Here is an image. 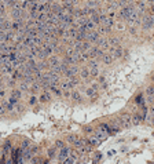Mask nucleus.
Segmentation results:
<instances>
[{"label":"nucleus","instance_id":"nucleus-1","mask_svg":"<svg viewBox=\"0 0 154 164\" xmlns=\"http://www.w3.org/2000/svg\"><path fill=\"white\" fill-rule=\"evenodd\" d=\"M117 120H118V123L121 124L122 128H129L132 126V116L129 113H122Z\"/></svg>","mask_w":154,"mask_h":164},{"label":"nucleus","instance_id":"nucleus-2","mask_svg":"<svg viewBox=\"0 0 154 164\" xmlns=\"http://www.w3.org/2000/svg\"><path fill=\"white\" fill-rule=\"evenodd\" d=\"M135 10L136 9L132 4H127V6H124V7H121V10H120V18L124 19V21H127V18L135 11Z\"/></svg>","mask_w":154,"mask_h":164},{"label":"nucleus","instance_id":"nucleus-3","mask_svg":"<svg viewBox=\"0 0 154 164\" xmlns=\"http://www.w3.org/2000/svg\"><path fill=\"white\" fill-rule=\"evenodd\" d=\"M88 54H90V58H102V55L105 54L103 50L100 47H91L88 50Z\"/></svg>","mask_w":154,"mask_h":164},{"label":"nucleus","instance_id":"nucleus-4","mask_svg":"<svg viewBox=\"0 0 154 164\" xmlns=\"http://www.w3.org/2000/svg\"><path fill=\"white\" fill-rule=\"evenodd\" d=\"M99 32L98 31H90V32H87V36H85V40L91 41V43H96V41L99 40Z\"/></svg>","mask_w":154,"mask_h":164},{"label":"nucleus","instance_id":"nucleus-5","mask_svg":"<svg viewBox=\"0 0 154 164\" xmlns=\"http://www.w3.org/2000/svg\"><path fill=\"white\" fill-rule=\"evenodd\" d=\"M141 23H142V28H143V31H149V29H153V23H151V18H150V15H145Z\"/></svg>","mask_w":154,"mask_h":164},{"label":"nucleus","instance_id":"nucleus-6","mask_svg":"<svg viewBox=\"0 0 154 164\" xmlns=\"http://www.w3.org/2000/svg\"><path fill=\"white\" fill-rule=\"evenodd\" d=\"M69 155H70V149H69V148H66V146H64V148L59 151V153H58V160L64 163V160L66 159V157H69Z\"/></svg>","mask_w":154,"mask_h":164},{"label":"nucleus","instance_id":"nucleus-7","mask_svg":"<svg viewBox=\"0 0 154 164\" xmlns=\"http://www.w3.org/2000/svg\"><path fill=\"white\" fill-rule=\"evenodd\" d=\"M110 54L113 55V58H114V59L121 58V57H122V54H124V50H122V48H121V46L113 47V48L110 50Z\"/></svg>","mask_w":154,"mask_h":164},{"label":"nucleus","instance_id":"nucleus-8","mask_svg":"<svg viewBox=\"0 0 154 164\" xmlns=\"http://www.w3.org/2000/svg\"><path fill=\"white\" fill-rule=\"evenodd\" d=\"M96 44H98V47H100L102 50H109L110 48V44H109V40L107 39H103V37H99V40L96 41Z\"/></svg>","mask_w":154,"mask_h":164},{"label":"nucleus","instance_id":"nucleus-9","mask_svg":"<svg viewBox=\"0 0 154 164\" xmlns=\"http://www.w3.org/2000/svg\"><path fill=\"white\" fill-rule=\"evenodd\" d=\"M70 98H72L74 102H77V104H83V102H84V99L81 98V94H80L78 91L70 92Z\"/></svg>","mask_w":154,"mask_h":164},{"label":"nucleus","instance_id":"nucleus-10","mask_svg":"<svg viewBox=\"0 0 154 164\" xmlns=\"http://www.w3.org/2000/svg\"><path fill=\"white\" fill-rule=\"evenodd\" d=\"M100 59H102V62H103L105 65H110L112 62H113L114 58H113V55L110 54V53H106V54L102 55V58H100Z\"/></svg>","mask_w":154,"mask_h":164},{"label":"nucleus","instance_id":"nucleus-11","mask_svg":"<svg viewBox=\"0 0 154 164\" xmlns=\"http://www.w3.org/2000/svg\"><path fill=\"white\" fill-rule=\"evenodd\" d=\"M143 116H141V114H134L132 116V126H139V124L143 123Z\"/></svg>","mask_w":154,"mask_h":164},{"label":"nucleus","instance_id":"nucleus-12","mask_svg":"<svg viewBox=\"0 0 154 164\" xmlns=\"http://www.w3.org/2000/svg\"><path fill=\"white\" fill-rule=\"evenodd\" d=\"M39 101H40V102H50V101H51V94L47 91V90H44V92L40 95Z\"/></svg>","mask_w":154,"mask_h":164},{"label":"nucleus","instance_id":"nucleus-13","mask_svg":"<svg viewBox=\"0 0 154 164\" xmlns=\"http://www.w3.org/2000/svg\"><path fill=\"white\" fill-rule=\"evenodd\" d=\"M120 39H118L117 36H112L109 39V44H110V47L113 48V47H117V46H120Z\"/></svg>","mask_w":154,"mask_h":164},{"label":"nucleus","instance_id":"nucleus-14","mask_svg":"<svg viewBox=\"0 0 154 164\" xmlns=\"http://www.w3.org/2000/svg\"><path fill=\"white\" fill-rule=\"evenodd\" d=\"M80 76H81V79H84V80H88L90 79V69H88V66L87 68H83L81 72H80Z\"/></svg>","mask_w":154,"mask_h":164},{"label":"nucleus","instance_id":"nucleus-15","mask_svg":"<svg viewBox=\"0 0 154 164\" xmlns=\"http://www.w3.org/2000/svg\"><path fill=\"white\" fill-rule=\"evenodd\" d=\"M85 95H87V97H90V98H95L96 90L94 88V87H88V88L85 90Z\"/></svg>","mask_w":154,"mask_h":164},{"label":"nucleus","instance_id":"nucleus-16","mask_svg":"<svg viewBox=\"0 0 154 164\" xmlns=\"http://www.w3.org/2000/svg\"><path fill=\"white\" fill-rule=\"evenodd\" d=\"M47 156H48V160H52L55 157H58L57 156V148H51L50 151L47 152Z\"/></svg>","mask_w":154,"mask_h":164},{"label":"nucleus","instance_id":"nucleus-17","mask_svg":"<svg viewBox=\"0 0 154 164\" xmlns=\"http://www.w3.org/2000/svg\"><path fill=\"white\" fill-rule=\"evenodd\" d=\"M100 142H102V141H100V139H99V138H98V137H96V135H95V137H92V138H90V139H88V143H91V145H92V146L99 145Z\"/></svg>","mask_w":154,"mask_h":164},{"label":"nucleus","instance_id":"nucleus-18","mask_svg":"<svg viewBox=\"0 0 154 164\" xmlns=\"http://www.w3.org/2000/svg\"><path fill=\"white\" fill-rule=\"evenodd\" d=\"M114 28H116V31H118V32H122L125 29V25L118 21V22H114Z\"/></svg>","mask_w":154,"mask_h":164},{"label":"nucleus","instance_id":"nucleus-19","mask_svg":"<svg viewBox=\"0 0 154 164\" xmlns=\"http://www.w3.org/2000/svg\"><path fill=\"white\" fill-rule=\"evenodd\" d=\"M146 95L154 97V84H151V86H149L147 88H146Z\"/></svg>","mask_w":154,"mask_h":164},{"label":"nucleus","instance_id":"nucleus-20","mask_svg":"<svg viewBox=\"0 0 154 164\" xmlns=\"http://www.w3.org/2000/svg\"><path fill=\"white\" fill-rule=\"evenodd\" d=\"M77 139H78V137L74 135V134H70V135H68V138H66V141H68L69 143H74Z\"/></svg>","mask_w":154,"mask_h":164},{"label":"nucleus","instance_id":"nucleus-21","mask_svg":"<svg viewBox=\"0 0 154 164\" xmlns=\"http://www.w3.org/2000/svg\"><path fill=\"white\" fill-rule=\"evenodd\" d=\"M11 95H14L15 98H18V99H19V98L22 97V90H21V88H19V90H13Z\"/></svg>","mask_w":154,"mask_h":164},{"label":"nucleus","instance_id":"nucleus-22","mask_svg":"<svg viewBox=\"0 0 154 164\" xmlns=\"http://www.w3.org/2000/svg\"><path fill=\"white\" fill-rule=\"evenodd\" d=\"M3 1H4V4L7 6V7H11V9L17 4V0H3Z\"/></svg>","mask_w":154,"mask_h":164},{"label":"nucleus","instance_id":"nucleus-23","mask_svg":"<svg viewBox=\"0 0 154 164\" xmlns=\"http://www.w3.org/2000/svg\"><path fill=\"white\" fill-rule=\"evenodd\" d=\"M7 112H8V110H7V108H6V105H4V104H1V105H0V114L3 116V114H6V113H7Z\"/></svg>","mask_w":154,"mask_h":164},{"label":"nucleus","instance_id":"nucleus-24","mask_svg":"<svg viewBox=\"0 0 154 164\" xmlns=\"http://www.w3.org/2000/svg\"><path fill=\"white\" fill-rule=\"evenodd\" d=\"M64 146H65V142L64 141H58L57 143H55V148H57V149H62Z\"/></svg>","mask_w":154,"mask_h":164},{"label":"nucleus","instance_id":"nucleus-25","mask_svg":"<svg viewBox=\"0 0 154 164\" xmlns=\"http://www.w3.org/2000/svg\"><path fill=\"white\" fill-rule=\"evenodd\" d=\"M8 101L11 102V104H13V105H15V104H18V98H15L14 95H11V98H10Z\"/></svg>","mask_w":154,"mask_h":164},{"label":"nucleus","instance_id":"nucleus-26","mask_svg":"<svg viewBox=\"0 0 154 164\" xmlns=\"http://www.w3.org/2000/svg\"><path fill=\"white\" fill-rule=\"evenodd\" d=\"M36 102H37V98H36V97H30V99H29V104H30V105H35Z\"/></svg>","mask_w":154,"mask_h":164},{"label":"nucleus","instance_id":"nucleus-27","mask_svg":"<svg viewBox=\"0 0 154 164\" xmlns=\"http://www.w3.org/2000/svg\"><path fill=\"white\" fill-rule=\"evenodd\" d=\"M102 159V155L100 153H95V157H94V161H98V160Z\"/></svg>","mask_w":154,"mask_h":164},{"label":"nucleus","instance_id":"nucleus-28","mask_svg":"<svg viewBox=\"0 0 154 164\" xmlns=\"http://www.w3.org/2000/svg\"><path fill=\"white\" fill-rule=\"evenodd\" d=\"M84 131H85V132H90V134H91V132H94V130H92V127H90V126H88V127L84 128Z\"/></svg>","mask_w":154,"mask_h":164},{"label":"nucleus","instance_id":"nucleus-29","mask_svg":"<svg viewBox=\"0 0 154 164\" xmlns=\"http://www.w3.org/2000/svg\"><path fill=\"white\" fill-rule=\"evenodd\" d=\"M114 153H116V151H109V152H107V155H109V156H113Z\"/></svg>","mask_w":154,"mask_h":164},{"label":"nucleus","instance_id":"nucleus-30","mask_svg":"<svg viewBox=\"0 0 154 164\" xmlns=\"http://www.w3.org/2000/svg\"><path fill=\"white\" fill-rule=\"evenodd\" d=\"M153 10H154V3H153Z\"/></svg>","mask_w":154,"mask_h":164}]
</instances>
